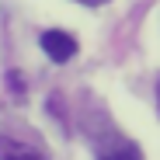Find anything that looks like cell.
<instances>
[{"label":"cell","mask_w":160,"mask_h":160,"mask_svg":"<svg viewBox=\"0 0 160 160\" xmlns=\"http://www.w3.org/2000/svg\"><path fill=\"white\" fill-rule=\"evenodd\" d=\"M7 84H11V94H24V80L18 73H7Z\"/></svg>","instance_id":"cell-4"},{"label":"cell","mask_w":160,"mask_h":160,"mask_svg":"<svg viewBox=\"0 0 160 160\" xmlns=\"http://www.w3.org/2000/svg\"><path fill=\"white\" fill-rule=\"evenodd\" d=\"M38 45L45 49V56H49L52 63H66V59H73V56H77V38H73L70 32H59V28L42 32Z\"/></svg>","instance_id":"cell-1"},{"label":"cell","mask_w":160,"mask_h":160,"mask_svg":"<svg viewBox=\"0 0 160 160\" xmlns=\"http://www.w3.org/2000/svg\"><path fill=\"white\" fill-rule=\"evenodd\" d=\"M157 101H160V80H157Z\"/></svg>","instance_id":"cell-6"},{"label":"cell","mask_w":160,"mask_h":160,"mask_svg":"<svg viewBox=\"0 0 160 160\" xmlns=\"http://www.w3.org/2000/svg\"><path fill=\"white\" fill-rule=\"evenodd\" d=\"M0 160H45V157L32 146H24V143H14V139L0 136Z\"/></svg>","instance_id":"cell-2"},{"label":"cell","mask_w":160,"mask_h":160,"mask_svg":"<svg viewBox=\"0 0 160 160\" xmlns=\"http://www.w3.org/2000/svg\"><path fill=\"white\" fill-rule=\"evenodd\" d=\"M101 160H143V153L129 143V146H118V150H112V153H104Z\"/></svg>","instance_id":"cell-3"},{"label":"cell","mask_w":160,"mask_h":160,"mask_svg":"<svg viewBox=\"0 0 160 160\" xmlns=\"http://www.w3.org/2000/svg\"><path fill=\"white\" fill-rule=\"evenodd\" d=\"M84 4H91V7H94V4H104V0H84Z\"/></svg>","instance_id":"cell-5"}]
</instances>
